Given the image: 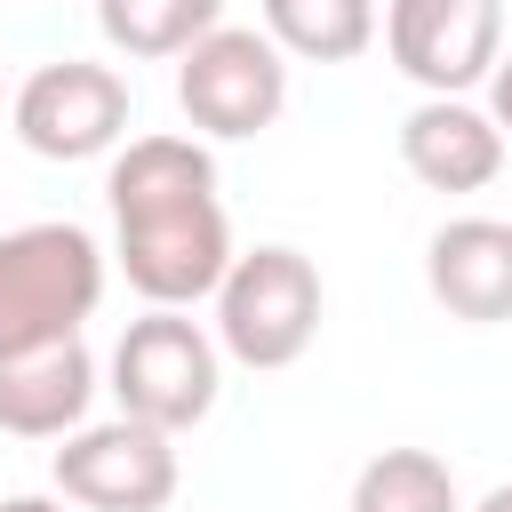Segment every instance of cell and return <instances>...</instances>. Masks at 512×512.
<instances>
[{
	"label": "cell",
	"instance_id": "6da1fadb",
	"mask_svg": "<svg viewBox=\"0 0 512 512\" xmlns=\"http://www.w3.org/2000/svg\"><path fill=\"white\" fill-rule=\"evenodd\" d=\"M112 264L144 304L192 312L232 272V216L216 200V152L200 136H128L104 168Z\"/></svg>",
	"mask_w": 512,
	"mask_h": 512
},
{
	"label": "cell",
	"instance_id": "9c48e42d",
	"mask_svg": "<svg viewBox=\"0 0 512 512\" xmlns=\"http://www.w3.org/2000/svg\"><path fill=\"white\" fill-rule=\"evenodd\" d=\"M504 128L488 104L472 96H424L408 120H400V168L424 184V192H488L496 168H504Z\"/></svg>",
	"mask_w": 512,
	"mask_h": 512
},
{
	"label": "cell",
	"instance_id": "e0dca14e",
	"mask_svg": "<svg viewBox=\"0 0 512 512\" xmlns=\"http://www.w3.org/2000/svg\"><path fill=\"white\" fill-rule=\"evenodd\" d=\"M464 512H512V480H496V488H488L480 504H464Z\"/></svg>",
	"mask_w": 512,
	"mask_h": 512
},
{
	"label": "cell",
	"instance_id": "8fae6325",
	"mask_svg": "<svg viewBox=\"0 0 512 512\" xmlns=\"http://www.w3.org/2000/svg\"><path fill=\"white\" fill-rule=\"evenodd\" d=\"M88 400H96V352L80 336L32 344V352H0V432L64 440V432L88 424Z\"/></svg>",
	"mask_w": 512,
	"mask_h": 512
},
{
	"label": "cell",
	"instance_id": "2e32d148",
	"mask_svg": "<svg viewBox=\"0 0 512 512\" xmlns=\"http://www.w3.org/2000/svg\"><path fill=\"white\" fill-rule=\"evenodd\" d=\"M0 512H72V496H0Z\"/></svg>",
	"mask_w": 512,
	"mask_h": 512
},
{
	"label": "cell",
	"instance_id": "8992f818",
	"mask_svg": "<svg viewBox=\"0 0 512 512\" xmlns=\"http://www.w3.org/2000/svg\"><path fill=\"white\" fill-rule=\"evenodd\" d=\"M56 496H72L80 512H168L176 504V432L144 424V416H112V424H80L56 448Z\"/></svg>",
	"mask_w": 512,
	"mask_h": 512
},
{
	"label": "cell",
	"instance_id": "4fadbf2b",
	"mask_svg": "<svg viewBox=\"0 0 512 512\" xmlns=\"http://www.w3.org/2000/svg\"><path fill=\"white\" fill-rule=\"evenodd\" d=\"M224 24V0H96V32L128 56V64H160L184 56L200 32Z\"/></svg>",
	"mask_w": 512,
	"mask_h": 512
},
{
	"label": "cell",
	"instance_id": "7a4b0ae2",
	"mask_svg": "<svg viewBox=\"0 0 512 512\" xmlns=\"http://www.w3.org/2000/svg\"><path fill=\"white\" fill-rule=\"evenodd\" d=\"M104 304V248L72 216H40L0 232V352L64 344Z\"/></svg>",
	"mask_w": 512,
	"mask_h": 512
},
{
	"label": "cell",
	"instance_id": "ba28073f",
	"mask_svg": "<svg viewBox=\"0 0 512 512\" xmlns=\"http://www.w3.org/2000/svg\"><path fill=\"white\" fill-rule=\"evenodd\" d=\"M384 48L424 96H472L504 56V0H384Z\"/></svg>",
	"mask_w": 512,
	"mask_h": 512
},
{
	"label": "cell",
	"instance_id": "9a60e30c",
	"mask_svg": "<svg viewBox=\"0 0 512 512\" xmlns=\"http://www.w3.org/2000/svg\"><path fill=\"white\" fill-rule=\"evenodd\" d=\"M488 112H496V128L512 136V48L496 56V72H488Z\"/></svg>",
	"mask_w": 512,
	"mask_h": 512
},
{
	"label": "cell",
	"instance_id": "3957f363",
	"mask_svg": "<svg viewBox=\"0 0 512 512\" xmlns=\"http://www.w3.org/2000/svg\"><path fill=\"white\" fill-rule=\"evenodd\" d=\"M104 376H112L120 416H144V424H160V432H192V424L216 416V392H224V344H216V328H200L192 312L152 304L144 320L120 328Z\"/></svg>",
	"mask_w": 512,
	"mask_h": 512
},
{
	"label": "cell",
	"instance_id": "277c9868",
	"mask_svg": "<svg viewBox=\"0 0 512 512\" xmlns=\"http://www.w3.org/2000/svg\"><path fill=\"white\" fill-rule=\"evenodd\" d=\"M216 304V344L224 360L240 368H296L320 336V264L288 240H264V248H240L224 288L208 296Z\"/></svg>",
	"mask_w": 512,
	"mask_h": 512
},
{
	"label": "cell",
	"instance_id": "7c38bea8",
	"mask_svg": "<svg viewBox=\"0 0 512 512\" xmlns=\"http://www.w3.org/2000/svg\"><path fill=\"white\" fill-rule=\"evenodd\" d=\"M256 8H264V32L304 64H352L384 32L376 0H256Z\"/></svg>",
	"mask_w": 512,
	"mask_h": 512
},
{
	"label": "cell",
	"instance_id": "5b68a950",
	"mask_svg": "<svg viewBox=\"0 0 512 512\" xmlns=\"http://www.w3.org/2000/svg\"><path fill=\"white\" fill-rule=\"evenodd\" d=\"M176 104L216 144L264 136L288 112V48L264 24H216L176 56Z\"/></svg>",
	"mask_w": 512,
	"mask_h": 512
},
{
	"label": "cell",
	"instance_id": "52a82bcc",
	"mask_svg": "<svg viewBox=\"0 0 512 512\" xmlns=\"http://www.w3.org/2000/svg\"><path fill=\"white\" fill-rule=\"evenodd\" d=\"M8 120H16V144L40 160H96V152H120V136H128V80L112 64L56 56L40 72H24Z\"/></svg>",
	"mask_w": 512,
	"mask_h": 512
},
{
	"label": "cell",
	"instance_id": "5bb4252c",
	"mask_svg": "<svg viewBox=\"0 0 512 512\" xmlns=\"http://www.w3.org/2000/svg\"><path fill=\"white\" fill-rule=\"evenodd\" d=\"M352 512H464L456 472L432 448H384L352 480Z\"/></svg>",
	"mask_w": 512,
	"mask_h": 512
},
{
	"label": "cell",
	"instance_id": "30bf717a",
	"mask_svg": "<svg viewBox=\"0 0 512 512\" xmlns=\"http://www.w3.org/2000/svg\"><path fill=\"white\" fill-rule=\"evenodd\" d=\"M424 288L448 320H472V328L512 320V224L504 216H448L424 240Z\"/></svg>",
	"mask_w": 512,
	"mask_h": 512
}]
</instances>
